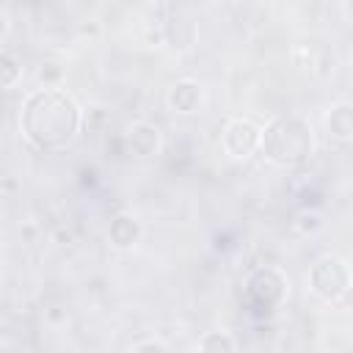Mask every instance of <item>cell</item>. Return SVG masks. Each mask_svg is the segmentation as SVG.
Listing matches in <instances>:
<instances>
[{
  "label": "cell",
  "instance_id": "cell-4",
  "mask_svg": "<svg viewBox=\"0 0 353 353\" xmlns=\"http://www.w3.org/2000/svg\"><path fill=\"white\" fill-rule=\"evenodd\" d=\"M248 298L262 309H279L290 292V281L279 268H256L245 281Z\"/></svg>",
  "mask_w": 353,
  "mask_h": 353
},
{
  "label": "cell",
  "instance_id": "cell-10",
  "mask_svg": "<svg viewBox=\"0 0 353 353\" xmlns=\"http://www.w3.org/2000/svg\"><path fill=\"white\" fill-rule=\"evenodd\" d=\"M163 33H165V41L174 47V50H190L196 44V36H199V28L193 19L188 17H171L165 25H163Z\"/></svg>",
  "mask_w": 353,
  "mask_h": 353
},
{
  "label": "cell",
  "instance_id": "cell-11",
  "mask_svg": "<svg viewBox=\"0 0 353 353\" xmlns=\"http://www.w3.org/2000/svg\"><path fill=\"white\" fill-rule=\"evenodd\" d=\"M199 353H237V345L229 331H207L199 339Z\"/></svg>",
  "mask_w": 353,
  "mask_h": 353
},
{
  "label": "cell",
  "instance_id": "cell-8",
  "mask_svg": "<svg viewBox=\"0 0 353 353\" xmlns=\"http://www.w3.org/2000/svg\"><path fill=\"white\" fill-rule=\"evenodd\" d=\"M141 221L132 215V212H119L110 218V226H108V240L113 248L119 251H130L138 245L141 240Z\"/></svg>",
  "mask_w": 353,
  "mask_h": 353
},
{
  "label": "cell",
  "instance_id": "cell-6",
  "mask_svg": "<svg viewBox=\"0 0 353 353\" xmlns=\"http://www.w3.org/2000/svg\"><path fill=\"white\" fill-rule=\"evenodd\" d=\"M124 146L135 157H154L160 152V146H163L157 124H152V121H132L127 127V132H124Z\"/></svg>",
  "mask_w": 353,
  "mask_h": 353
},
{
  "label": "cell",
  "instance_id": "cell-7",
  "mask_svg": "<svg viewBox=\"0 0 353 353\" xmlns=\"http://www.w3.org/2000/svg\"><path fill=\"white\" fill-rule=\"evenodd\" d=\"M165 102H168V108H171L174 113L190 116V113H196V110L201 108V102H204V88H201L196 80H190V77L176 80V83L168 88Z\"/></svg>",
  "mask_w": 353,
  "mask_h": 353
},
{
  "label": "cell",
  "instance_id": "cell-9",
  "mask_svg": "<svg viewBox=\"0 0 353 353\" xmlns=\"http://www.w3.org/2000/svg\"><path fill=\"white\" fill-rule=\"evenodd\" d=\"M325 132L336 141H353V102H336L328 108Z\"/></svg>",
  "mask_w": 353,
  "mask_h": 353
},
{
  "label": "cell",
  "instance_id": "cell-13",
  "mask_svg": "<svg viewBox=\"0 0 353 353\" xmlns=\"http://www.w3.org/2000/svg\"><path fill=\"white\" fill-rule=\"evenodd\" d=\"M320 226H323V221H320V215L312 212V210H306V212H301V215L295 218V229H298L301 234H312V232H317Z\"/></svg>",
  "mask_w": 353,
  "mask_h": 353
},
{
  "label": "cell",
  "instance_id": "cell-1",
  "mask_svg": "<svg viewBox=\"0 0 353 353\" xmlns=\"http://www.w3.org/2000/svg\"><path fill=\"white\" fill-rule=\"evenodd\" d=\"M19 127L30 146L41 152H61L80 135L83 110L63 88H36L22 102Z\"/></svg>",
  "mask_w": 353,
  "mask_h": 353
},
{
  "label": "cell",
  "instance_id": "cell-12",
  "mask_svg": "<svg viewBox=\"0 0 353 353\" xmlns=\"http://www.w3.org/2000/svg\"><path fill=\"white\" fill-rule=\"evenodd\" d=\"M0 80H3V88H14L22 80V61L11 50L0 52Z\"/></svg>",
  "mask_w": 353,
  "mask_h": 353
},
{
  "label": "cell",
  "instance_id": "cell-14",
  "mask_svg": "<svg viewBox=\"0 0 353 353\" xmlns=\"http://www.w3.org/2000/svg\"><path fill=\"white\" fill-rule=\"evenodd\" d=\"M132 353H168V347L163 342H157V339H143V342H138L132 347Z\"/></svg>",
  "mask_w": 353,
  "mask_h": 353
},
{
  "label": "cell",
  "instance_id": "cell-5",
  "mask_svg": "<svg viewBox=\"0 0 353 353\" xmlns=\"http://www.w3.org/2000/svg\"><path fill=\"white\" fill-rule=\"evenodd\" d=\"M223 152L234 160H248L262 146V127L251 119H229L221 135Z\"/></svg>",
  "mask_w": 353,
  "mask_h": 353
},
{
  "label": "cell",
  "instance_id": "cell-3",
  "mask_svg": "<svg viewBox=\"0 0 353 353\" xmlns=\"http://www.w3.org/2000/svg\"><path fill=\"white\" fill-rule=\"evenodd\" d=\"M350 287H353V273H350L347 262L339 259V256H334V254L320 256V259L309 268V290H312L317 298L328 301V303L342 301Z\"/></svg>",
  "mask_w": 353,
  "mask_h": 353
},
{
  "label": "cell",
  "instance_id": "cell-2",
  "mask_svg": "<svg viewBox=\"0 0 353 353\" xmlns=\"http://www.w3.org/2000/svg\"><path fill=\"white\" fill-rule=\"evenodd\" d=\"M262 154L281 168H295L306 163L314 152L312 124L301 116H279L262 130Z\"/></svg>",
  "mask_w": 353,
  "mask_h": 353
}]
</instances>
